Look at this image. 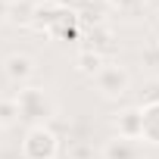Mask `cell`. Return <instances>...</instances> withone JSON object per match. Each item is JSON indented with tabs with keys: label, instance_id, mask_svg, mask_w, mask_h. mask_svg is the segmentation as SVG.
Masks as SVG:
<instances>
[{
	"label": "cell",
	"instance_id": "6da1fadb",
	"mask_svg": "<svg viewBox=\"0 0 159 159\" xmlns=\"http://www.w3.org/2000/svg\"><path fill=\"white\" fill-rule=\"evenodd\" d=\"M16 109H19V119L31 125H47L53 116H56V103L53 97L44 91V88H34V84H25L16 91Z\"/></svg>",
	"mask_w": 159,
	"mask_h": 159
},
{
	"label": "cell",
	"instance_id": "7a4b0ae2",
	"mask_svg": "<svg viewBox=\"0 0 159 159\" xmlns=\"http://www.w3.org/2000/svg\"><path fill=\"white\" fill-rule=\"evenodd\" d=\"M59 137L50 125H31L22 137V159H56Z\"/></svg>",
	"mask_w": 159,
	"mask_h": 159
},
{
	"label": "cell",
	"instance_id": "3957f363",
	"mask_svg": "<svg viewBox=\"0 0 159 159\" xmlns=\"http://www.w3.org/2000/svg\"><path fill=\"white\" fill-rule=\"evenodd\" d=\"M94 88L103 94V97H109V100H119V97H125L128 91H131V75L122 69V66H116V62H106L97 75H94Z\"/></svg>",
	"mask_w": 159,
	"mask_h": 159
},
{
	"label": "cell",
	"instance_id": "277c9868",
	"mask_svg": "<svg viewBox=\"0 0 159 159\" xmlns=\"http://www.w3.org/2000/svg\"><path fill=\"white\" fill-rule=\"evenodd\" d=\"M34 72H38V66H34V59H31L28 53H10V56L3 59V75H7V81L16 84V88L31 84Z\"/></svg>",
	"mask_w": 159,
	"mask_h": 159
},
{
	"label": "cell",
	"instance_id": "5b68a950",
	"mask_svg": "<svg viewBox=\"0 0 159 159\" xmlns=\"http://www.w3.org/2000/svg\"><path fill=\"white\" fill-rule=\"evenodd\" d=\"M69 7L62 3V0H41V3L34 7V19H31V28H38L41 34H50V28L62 19Z\"/></svg>",
	"mask_w": 159,
	"mask_h": 159
},
{
	"label": "cell",
	"instance_id": "8992f818",
	"mask_svg": "<svg viewBox=\"0 0 159 159\" xmlns=\"http://www.w3.org/2000/svg\"><path fill=\"white\" fill-rule=\"evenodd\" d=\"M140 140L159 147V100L140 103Z\"/></svg>",
	"mask_w": 159,
	"mask_h": 159
},
{
	"label": "cell",
	"instance_id": "52a82bcc",
	"mask_svg": "<svg viewBox=\"0 0 159 159\" xmlns=\"http://www.w3.org/2000/svg\"><path fill=\"white\" fill-rule=\"evenodd\" d=\"M112 128H116V137H125V140H140V109H137V106H128V109L116 112Z\"/></svg>",
	"mask_w": 159,
	"mask_h": 159
},
{
	"label": "cell",
	"instance_id": "ba28073f",
	"mask_svg": "<svg viewBox=\"0 0 159 159\" xmlns=\"http://www.w3.org/2000/svg\"><path fill=\"white\" fill-rule=\"evenodd\" d=\"M100 156H103V159H140V147H137V140L112 137V140L103 143Z\"/></svg>",
	"mask_w": 159,
	"mask_h": 159
},
{
	"label": "cell",
	"instance_id": "9c48e42d",
	"mask_svg": "<svg viewBox=\"0 0 159 159\" xmlns=\"http://www.w3.org/2000/svg\"><path fill=\"white\" fill-rule=\"evenodd\" d=\"M34 7H38V0H10L7 22H10V25H19V28H31Z\"/></svg>",
	"mask_w": 159,
	"mask_h": 159
},
{
	"label": "cell",
	"instance_id": "30bf717a",
	"mask_svg": "<svg viewBox=\"0 0 159 159\" xmlns=\"http://www.w3.org/2000/svg\"><path fill=\"white\" fill-rule=\"evenodd\" d=\"M103 66H106V56L97 53V50H91V47H81L78 56H75V69L81 72V75H91V78H94Z\"/></svg>",
	"mask_w": 159,
	"mask_h": 159
},
{
	"label": "cell",
	"instance_id": "8fae6325",
	"mask_svg": "<svg viewBox=\"0 0 159 159\" xmlns=\"http://www.w3.org/2000/svg\"><path fill=\"white\" fill-rule=\"evenodd\" d=\"M16 122H19L16 100H13V97H3V100H0V128H13Z\"/></svg>",
	"mask_w": 159,
	"mask_h": 159
},
{
	"label": "cell",
	"instance_id": "7c38bea8",
	"mask_svg": "<svg viewBox=\"0 0 159 159\" xmlns=\"http://www.w3.org/2000/svg\"><path fill=\"white\" fill-rule=\"evenodd\" d=\"M69 159H94V143H72L69 147Z\"/></svg>",
	"mask_w": 159,
	"mask_h": 159
},
{
	"label": "cell",
	"instance_id": "4fadbf2b",
	"mask_svg": "<svg viewBox=\"0 0 159 159\" xmlns=\"http://www.w3.org/2000/svg\"><path fill=\"white\" fill-rule=\"evenodd\" d=\"M109 7L119 10V13H134L140 7V0H109Z\"/></svg>",
	"mask_w": 159,
	"mask_h": 159
},
{
	"label": "cell",
	"instance_id": "5bb4252c",
	"mask_svg": "<svg viewBox=\"0 0 159 159\" xmlns=\"http://www.w3.org/2000/svg\"><path fill=\"white\" fill-rule=\"evenodd\" d=\"M7 13H10V0H0V25L7 22Z\"/></svg>",
	"mask_w": 159,
	"mask_h": 159
}]
</instances>
